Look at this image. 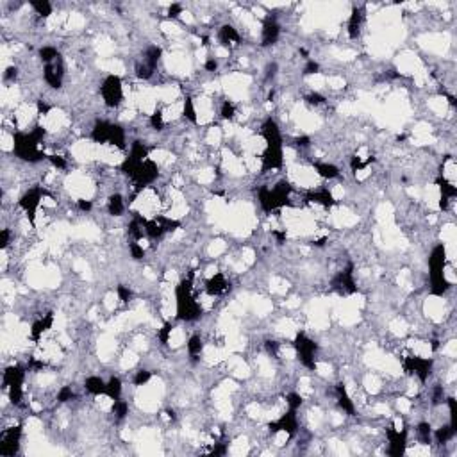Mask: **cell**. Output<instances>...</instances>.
I'll use <instances>...</instances> for the list:
<instances>
[{"label": "cell", "instance_id": "obj_13", "mask_svg": "<svg viewBox=\"0 0 457 457\" xmlns=\"http://www.w3.org/2000/svg\"><path fill=\"white\" fill-rule=\"evenodd\" d=\"M31 8L34 9L36 11V15H39V16H50L52 15V6L48 4V2H31Z\"/></svg>", "mask_w": 457, "mask_h": 457}, {"label": "cell", "instance_id": "obj_11", "mask_svg": "<svg viewBox=\"0 0 457 457\" xmlns=\"http://www.w3.org/2000/svg\"><path fill=\"white\" fill-rule=\"evenodd\" d=\"M186 347H188V352H189V356L191 357H197V356H200L202 354V350H204V341H202V338L200 336H191L188 340V343H186Z\"/></svg>", "mask_w": 457, "mask_h": 457}, {"label": "cell", "instance_id": "obj_2", "mask_svg": "<svg viewBox=\"0 0 457 457\" xmlns=\"http://www.w3.org/2000/svg\"><path fill=\"white\" fill-rule=\"evenodd\" d=\"M20 436H22L20 427L4 429V432L0 436V453L2 455H15L20 446Z\"/></svg>", "mask_w": 457, "mask_h": 457}, {"label": "cell", "instance_id": "obj_6", "mask_svg": "<svg viewBox=\"0 0 457 457\" xmlns=\"http://www.w3.org/2000/svg\"><path fill=\"white\" fill-rule=\"evenodd\" d=\"M361 27H363V11L361 9H354L348 18V25H347V32H348V38L350 39H356L359 38L361 34Z\"/></svg>", "mask_w": 457, "mask_h": 457}, {"label": "cell", "instance_id": "obj_10", "mask_svg": "<svg viewBox=\"0 0 457 457\" xmlns=\"http://www.w3.org/2000/svg\"><path fill=\"white\" fill-rule=\"evenodd\" d=\"M106 395L113 400H118L121 395V380L118 377H111L106 382Z\"/></svg>", "mask_w": 457, "mask_h": 457}, {"label": "cell", "instance_id": "obj_14", "mask_svg": "<svg viewBox=\"0 0 457 457\" xmlns=\"http://www.w3.org/2000/svg\"><path fill=\"white\" fill-rule=\"evenodd\" d=\"M150 371L149 370H140L136 371V377H134V386H145V384L150 380Z\"/></svg>", "mask_w": 457, "mask_h": 457}, {"label": "cell", "instance_id": "obj_7", "mask_svg": "<svg viewBox=\"0 0 457 457\" xmlns=\"http://www.w3.org/2000/svg\"><path fill=\"white\" fill-rule=\"evenodd\" d=\"M84 389L91 395H106V382L100 377H88L84 382Z\"/></svg>", "mask_w": 457, "mask_h": 457}, {"label": "cell", "instance_id": "obj_12", "mask_svg": "<svg viewBox=\"0 0 457 457\" xmlns=\"http://www.w3.org/2000/svg\"><path fill=\"white\" fill-rule=\"evenodd\" d=\"M220 114H222L223 120H229L232 121L236 116V107L231 100H223L222 102V107H220Z\"/></svg>", "mask_w": 457, "mask_h": 457}, {"label": "cell", "instance_id": "obj_9", "mask_svg": "<svg viewBox=\"0 0 457 457\" xmlns=\"http://www.w3.org/2000/svg\"><path fill=\"white\" fill-rule=\"evenodd\" d=\"M123 209H125V204H123L121 195H118V193L111 195L109 200H107V211H109V215L120 216L121 213H123Z\"/></svg>", "mask_w": 457, "mask_h": 457}, {"label": "cell", "instance_id": "obj_4", "mask_svg": "<svg viewBox=\"0 0 457 457\" xmlns=\"http://www.w3.org/2000/svg\"><path fill=\"white\" fill-rule=\"evenodd\" d=\"M279 34H281V27L275 20L272 18H266L265 24H263L261 29V43L263 47H268V45H274L275 41L279 39Z\"/></svg>", "mask_w": 457, "mask_h": 457}, {"label": "cell", "instance_id": "obj_8", "mask_svg": "<svg viewBox=\"0 0 457 457\" xmlns=\"http://www.w3.org/2000/svg\"><path fill=\"white\" fill-rule=\"evenodd\" d=\"M314 170H316L318 175L323 177V179H336V177H340V170H338V166H334V164L316 163L314 164Z\"/></svg>", "mask_w": 457, "mask_h": 457}, {"label": "cell", "instance_id": "obj_15", "mask_svg": "<svg viewBox=\"0 0 457 457\" xmlns=\"http://www.w3.org/2000/svg\"><path fill=\"white\" fill-rule=\"evenodd\" d=\"M320 74V64L314 63V61H309L304 68V75H316Z\"/></svg>", "mask_w": 457, "mask_h": 457}, {"label": "cell", "instance_id": "obj_1", "mask_svg": "<svg viewBox=\"0 0 457 457\" xmlns=\"http://www.w3.org/2000/svg\"><path fill=\"white\" fill-rule=\"evenodd\" d=\"M102 98L106 102V106L118 107L123 100V84H121L118 75H109L100 86Z\"/></svg>", "mask_w": 457, "mask_h": 457}, {"label": "cell", "instance_id": "obj_3", "mask_svg": "<svg viewBox=\"0 0 457 457\" xmlns=\"http://www.w3.org/2000/svg\"><path fill=\"white\" fill-rule=\"evenodd\" d=\"M41 189H29L22 199H20V207L25 211V215L29 216V222L34 223L36 220V211H38L39 204H41Z\"/></svg>", "mask_w": 457, "mask_h": 457}, {"label": "cell", "instance_id": "obj_5", "mask_svg": "<svg viewBox=\"0 0 457 457\" xmlns=\"http://www.w3.org/2000/svg\"><path fill=\"white\" fill-rule=\"evenodd\" d=\"M227 289H229V282H227V279L223 277L222 274H215L206 282V291H207V295H211V297L225 293Z\"/></svg>", "mask_w": 457, "mask_h": 457}]
</instances>
